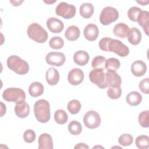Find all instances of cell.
<instances>
[{
	"label": "cell",
	"instance_id": "obj_40",
	"mask_svg": "<svg viewBox=\"0 0 149 149\" xmlns=\"http://www.w3.org/2000/svg\"><path fill=\"white\" fill-rule=\"evenodd\" d=\"M112 38L109 37H104L100 40L99 41V47L100 48L104 51L108 52V44Z\"/></svg>",
	"mask_w": 149,
	"mask_h": 149
},
{
	"label": "cell",
	"instance_id": "obj_9",
	"mask_svg": "<svg viewBox=\"0 0 149 149\" xmlns=\"http://www.w3.org/2000/svg\"><path fill=\"white\" fill-rule=\"evenodd\" d=\"M89 79L92 83L100 88L104 89L107 87L105 74L104 72V70L94 69L89 73Z\"/></svg>",
	"mask_w": 149,
	"mask_h": 149
},
{
	"label": "cell",
	"instance_id": "obj_15",
	"mask_svg": "<svg viewBox=\"0 0 149 149\" xmlns=\"http://www.w3.org/2000/svg\"><path fill=\"white\" fill-rule=\"evenodd\" d=\"M147 71V65L142 61L137 60L133 62L131 66V72L137 77L143 76Z\"/></svg>",
	"mask_w": 149,
	"mask_h": 149
},
{
	"label": "cell",
	"instance_id": "obj_4",
	"mask_svg": "<svg viewBox=\"0 0 149 149\" xmlns=\"http://www.w3.org/2000/svg\"><path fill=\"white\" fill-rule=\"evenodd\" d=\"M2 97L4 100L8 102L19 103L25 101V92L20 88L10 87L5 90L2 93Z\"/></svg>",
	"mask_w": 149,
	"mask_h": 149
},
{
	"label": "cell",
	"instance_id": "obj_12",
	"mask_svg": "<svg viewBox=\"0 0 149 149\" xmlns=\"http://www.w3.org/2000/svg\"><path fill=\"white\" fill-rule=\"evenodd\" d=\"M84 79V73L79 68L72 69L68 73V80L70 84L73 86L80 84Z\"/></svg>",
	"mask_w": 149,
	"mask_h": 149
},
{
	"label": "cell",
	"instance_id": "obj_26",
	"mask_svg": "<svg viewBox=\"0 0 149 149\" xmlns=\"http://www.w3.org/2000/svg\"><path fill=\"white\" fill-rule=\"evenodd\" d=\"M126 101L131 106H136L142 101L141 95L137 91H132L126 96Z\"/></svg>",
	"mask_w": 149,
	"mask_h": 149
},
{
	"label": "cell",
	"instance_id": "obj_28",
	"mask_svg": "<svg viewBox=\"0 0 149 149\" xmlns=\"http://www.w3.org/2000/svg\"><path fill=\"white\" fill-rule=\"evenodd\" d=\"M54 119L58 124L63 125L67 122L68 116L66 112L63 109H58L55 112Z\"/></svg>",
	"mask_w": 149,
	"mask_h": 149
},
{
	"label": "cell",
	"instance_id": "obj_34",
	"mask_svg": "<svg viewBox=\"0 0 149 149\" xmlns=\"http://www.w3.org/2000/svg\"><path fill=\"white\" fill-rule=\"evenodd\" d=\"M139 123L143 127L149 126V111L148 110L141 112L139 115Z\"/></svg>",
	"mask_w": 149,
	"mask_h": 149
},
{
	"label": "cell",
	"instance_id": "obj_39",
	"mask_svg": "<svg viewBox=\"0 0 149 149\" xmlns=\"http://www.w3.org/2000/svg\"><path fill=\"white\" fill-rule=\"evenodd\" d=\"M139 89L143 92L144 94H148L149 92V79L145 78L143 79L139 84Z\"/></svg>",
	"mask_w": 149,
	"mask_h": 149
},
{
	"label": "cell",
	"instance_id": "obj_29",
	"mask_svg": "<svg viewBox=\"0 0 149 149\" xmlns=\"http://www.w3.org/2000/svg\"><path fill=\"white\" fill-rule=\"evenodd\" d=\"M135 144L140 149H147L149 147V137L146 135L139 136L135 140Z\"/></svg>",
	"mask_w": 149,
	"mask_h": 149
},
{
	"label": "cell",
	"instance_id": "obj_8",
	"mask_svg": "<svg viewBox=\"0 0 149 149\" xmlns=\"http://www.w3.org/2000/svg\"><path fill=\"white\" fill-rule=\"evenodd\" d=\"M101 122V116L95 111H89L83 116V122L85 126L89 129H95L98 127Z\"/></svg>",
	"mask_w": 149,
	"mask_h": 149
},
{
	"label": "cell",
	"instance_id": "obj_30",
	"mask_svg": "<svg viewBox=\"0 0 149 149\" xmlns=\"http://www.w3.org/2000/svg\"><path fill=\"white\" fill-rule=\"evenodd\" d=\"M69 132L73 135L79 134L82 131V126L80 122L76 120H72L68 125Z\"/></svg>",
	"mask_w": 149,
	"mask_h": 149
},
{
	"label": "cell",
	"instance_id": "obj_13",
	"mask_svg": "<svg viewBox=\"0 0 149 149\" xmlns=\"http://www.w3.org/2000/svg\"><path fill=\"white\" fill-rule=\"evenodd\" d=\"M84 37L90 41H95L99 34V30L98 27L93 23L88 24L86 26L83 31Z\"/></svg>",
	"mask_w": 149,
	"mask_h": 149
},
{
	"label": "cell",
	"instance_id": "obj_42",
	"mask_svg": "<svg viewBox=\"0 0 149 149\" xmlns=\"http://www.w3.org/2000/svg\"><path fill=\"white\" fill-rule=\"evenodd\" d=\"M23 1H14L13 3V6H19L21 4V3H22Z\"/></svg>",
	"mask_w": 149,
	"mask_h": 149
},
{
	"label": "cell",
	"instance_id": "obj_1",
	"mask_svg": "<svg viewBox=\"0 0 149 149\" xmlns=\"http://www.w3.org/2000/svg\"><path fill=\"white\" fill-rule=\"evenodd\" d=\"M34 113L36 119L40 123H47L50 119V105L48 101L41 99L34 105Z\"/></svg>",
	"mask_w": 149,
	"mask_h": 149
},
{
	"label": "cell",
	"instance_id": "obj_17",
	"mask_svg": "<svg viewBox=\"0 0 149 149\" xmlns=\"http://www.w3.org/2000/svg\"><path fill=\"white\" fill-rule=\"evenodd\" d=\"M137 22L143 28L146 35H148L149 29V12L147 10H141L139 14Z\"/></svg>",
	"mask_w": 149,
	"mask_h": 149
},
{
	"label": "cell",
	"instance_id": "obj_22",
	"mask_svg": "<svg viewBox=\"0 0 149 149\" xmlns=\"http://www.w3.org/2000/svg\"><path fill=\"white\" fill-rule=\"evenodd\" d=\"M127 40L132 45H137L141 40V33L136 27H132L129 30L127 34Z\"/></svg>",
	"mask_w": 149,
	"mask_h": 149
},
{
	"label": "cell",
	"instance_id": "obj_36",
	"mask_svg": "<svg viewBox=\"0 0 149 149\" xmlns=\"http://www.w3.org/2000/svg\"><path fill=\"white\" fill-rule=\"evenodd\" d=\"M108 97L113 100L119 98L122 94V90L120 87H109L107 91Z\"/></svg>",
	"mask_w": 149,
	"mask_h": 149
},
{
	"label": "cell",
	"instance_id": "obj_3",
	"mask_svg": "<svg viewBox=\"0 0 149 149\" xmlns=\"http://www.w3.org/2000/svg\"><path fill=\"white\" fill-rule=\"evenodd\" d=\"M27 33L30 39L38 43L45 42L48 37L47 31L37 23H33L28 27Z\"/></svg>",
	"mask_w": 149,
	"mask_h": 149
},
{
	"label": "cell",
	"instance_id": "obj_27",
	"mask_svg": "<svg viewBox=\"0 0 149 149\" xmlns=\"http://www.w3.org/2000/svg\"><path fill=\"white\" fill-rule=\"evenodd\" d=\"M106 60L107 59L104 56L101 55L95 56L92 61V68L95 69L104 70L105 69Z\"/></svg>",
	"mask_w": 149,
	"mask_h": 149
},
{
	"label": "cell",
	"instance_id": "obj_33",
	"mask_svg": "<svg viewBox=\"0 0 149 149\" xmlns=\"http://www.w3.org/2000/svg\"><path fill=\"white\" fill-rule=\"evenodd\" d=\"M49 45L50 47L53 49H59L63 47L64 41L61 37L55 36L50 39L49 41Z\"/></svg>",
	"mask_w": 149,
	"mask_h": 149
},
{
	"label": "cell",
	"instance_id": "obj_6",
	"mask_svg": "<svg viewBox=\"0 0 149 149\" xmlns=\"http://www.w3.org/2000/svg\"><path fill=\"white\" fill-rule=\"evenodd\" d=\"M55 12L57 15L62 16L64 19H69L73 17L76 15V8L73 5L62 2L59 3L56 7Z\"/></svg>",
	"mask_w": 149,
	"mask_h": 149
},
{
	"label": "cell",
	"instance_id": "obj_10",
	"mask_svg": "<svg viewBox=\"0 0 149 149\" xmlns=\"http://www.w3.org/2000/svg\"><path fill=\"white\" fill-rule=\"evenodd\" d=\"M66 60L65 55L60 52H51L45 56L46 62L49 65L55 66H62Z\"/></svg>",
	"mask_w": 149,
	"mask_h": 149
},
{
	"label": "cell",
	"instance_id": "obj_35",
	"mask_svg": "<svg viewBox=\"0 0 149 149\" xmlns=\"http://www.w3.org/2000/svg\"><path fill=\"white\" fill-rule=\"evenodd\" d=\"M133 137L130 134L125 133L119 136L118 139L119 143L123 146H128L132 144Z\"/></svg>",
	"mask_w": 149,
	"mask_h": 149
},
{
	"label": "cell",
	"instance_id": "obj_21",
	"mask_svg": "<svg viewBox=\"0 0 149 149\" xmlns=\"http://www.w3.org/2000/svg\"><path fill=\"white\" fill-rule=\"evenodd\" d=\"M129 30V27L126 24L124 23H119L114 26L113 33L116 36L124 38L127 36Z\"/></svg>",
	"mask_w": 149,
	"mask_h": 149
},
{
	"label": "cell",
	"instance_id": "obj_43",
	"mask_svg": "<svg viewBox=\"0 0 149 149\" xmlns=\"http://www.w3.org/2000/svg\"><path fill=\"white\" fill-rule=\"evenodd\" d=\"M137 2L139 3H141V5H146V4L145 3L144 1H137Z\"/></svg>",
	"mask_w": 149,
	"mask_h": 149
},
{
	"label": "cell",
	"instance_id": "obj_11",
	"mask_svg": "<svg viewBox=\"0 0 149 149\" xmlns=\"http://www.w3.org/2000/svg\"><path fill=\"white\" fill-rule=\"evenodd\" d=\"M105 74V80L109 87H120L122 79L120 76L114 70H107Z\"/></svg>",
	"mask_w": 149,
	"mask_h": 149
},
{
	"label": "cell",
	"instance_id": "obj_20",
	"mask_svg": "<svg viewBox=\"0 0 149 149\" xmlns=\"http://www.w3.org/2000/svg\"><path fill=\"white\" fill-rule=\"evenodd\" d=\"M89 55L84 51L80 50L76 51L73 55V61L78 65L84 66L89 61Z\"/></svg>",
	"mask_w": 149,
	"mask_h": 149
},
{
	"label": "cell",
	"instance_id": "obj_37",
	"mask_svg": "<svg viewBox=\"0 0 149 149\" xmlns=\"http://www.w3.org/2000/svg\"><path fill=\"white\" fill-rule=\"evenodd\" d=\"M141 9L137 6H132L127 11V16L130 20L132 22H137L139 14Z\"/></svg>",
	"mask_w": 149,
	"mask_h": 149
},
{
	"label": "cell",
	"instance_id": "obj_41",
	"mask_svg": "<svg viewBox=\"0 0 149 149\" xmlns=\"http://www.w3.org/2000/svg\"><path fill=\"white\" fill-rule=\"evenodd\" d=\"M74 148H89V147L84 143H79L74 147Z\"/></svg>",
	"mask_w": 149,
	"mask_h": 149
},
{
	"label": "cell",
	"instance_id": "obj_24",
	"mask_svg": "<svg viewBox=\"0 0 149 149\" xmlns=\"http://www.w3.org/2000/svg\"><path fill=\"white\" fill-rule=\"evenodd\" d=\"M80 36L79 29L74 25L69 26L65 31V36L69 41H73L78 39Z\"/></svg>",
	"mask_w": 149,
	"mask_h": 149
},
{
	"label": "cell",
	"instance_id": "obj_16",
	"mask_svg": "<svg viewBox=\"0 0 149 149\" xmlns=\"http://www.w3.org/2000/svg\"><path fill=\"white\" fill-rule=\"evenodd\" d=\"M15 112L19 118H25L30 113V107L25 101H21L16 104Z\"/></svg>",
	"mask_w": 149,
	"mask_h": 149
},
{
	"label": "cell",
	"instance_id": "obj_7",
	"mask_svg": "<svg viewBox=\"0 0 149 149\" xmlns=\"http://www.w3.org/2000/svg\"><path fill=\"white\" fill-rule=\"evenodd\" d=\"M108 52H113L121 57H125L129 54V49L120 40L111 39L108 44Z\"/></svg>",
	"mask_w": 149,
	"mask_h": 149
},
{
	"label": "cell",
	"instance_id": "obj_31",
	"mask_svg": "<svg viewBox=\"0 0 149 149\" xmlns=\"http://www.w3.org/2000/svg\"><path fill=\"white\" fill-rule=\"evenodd\" d=\"M120 67V62L119 59L115 58H110L106 60L105 68L107 70H117Z\"/></svg>",
	"mask_w": 149,
	"mask_h": 149
},
{
	"label": "cell",
	"instance_id": "obj_23",
	"mask_svg": "<svg viewBox=\"0 0 149 149\" xmlns=\"http://www.w3.org/2000/svg\"><path fill=\"white\" fill-rule=\"evenodd\" d=\"M43 85L38 81L32 83L29 88V92L30 95L33 97H37L41 95L44 93Z\"/></svg>",
	"mask_w": 149,
	"mask_h": 149
},
{
	"label": "cell",
	"instance_id": "obj_5",
	"mask_svg": "<svg viewBox=\"0 0 149 149\" xmlns=\"http://www.w3.org/2000/svg\"><path fill=\"white\" fill-rule=\"evenodd\" d=\"M119 17V12L117 9L112 6H106L101 12L100 21L103 25H108L116 21Z\"/></svg>",
	"mask_w": 149,
	"mask_h": 149
},
{
	"label": "cell",
	"instance_id": "obj_14",
	"mask_svg": "<svg viewBox=\"0 0 149 149\" xmlns=\"http://www.w3.org/2000/svg\"><path fill=\"white\" fill-rule=\"evenodd\" d=\"M47 26L48 29L54 33H61L63 28V23L55 17H49L47 21Z\"/></svg>",
	"mask_w": 149,
	"mask_h": 149
},
{
	"label": "cell",
	"instance_id": "obj_25",
	"mask_svg": "<svg viewBox=\"0 0 149 149\" xmlns=\"http://www.w3.org/2000/svg\"><path fill=\"white\" fill-rule=\"evenodd\" d=\"M94 6L91 3H83L80 6V15L85 19L90 18L94 13Z\"/></svg>",
	"mask_w": 149,
	"mask_h": 149
},
{
	"label": "cell",
	"instance_id": "obj_19",
	"mask_svg": "<svg viewBox=\"0 0 149 149\" xmlns=\"http://www.w3.org/2000/svg\"><path fill=\"white\" fill-rule=\"evenodd\" d=\"M45 79L49 85L54 86L56 84L59 80V74L57 69L54 68H49L46 72Z\"/></svg>",
	"mask_w": 149,
	"mask_h": 149
},
{
	"label": "cell",
	"instance_id": "obj_18",
	"mask_svg": "<svg viewBox=\"0 0 149 149\" xmlns=\"http://www.w3.org/2000/svg\"><path fill=\"white\" fill-rule=\"evenodd\" d=\"M52 139L48 133L41 134L38 137V149H52Z\"/></svg>",
	"mask_w": 149,
	"mask_h": 149
},
{
	"label": "cell",
	"instance_id": "obj_2",
	"mask_svg": "<svg viewBox=\"0 0 149 149\" xmlns=\"http://www.w3.org/2000/svg\"><path fill=\"white\" fill-rule=\"evenodd\" d=\"M6 63L8 68L20 75L26 74L29 70L28 63L17 55L8 57Z\"/></svg>",
	"mask_w": 149,
	"mask_h": 149
},
{
	"label": "cell",
	"instance_id": "obj_32",
	"mask_svg": "<svg viewBox=\"0 0 149 149\" xmlns=\"http://www.w3.org/2000/svg\"><path fill=\"white\" fill-rule=\"evenodd\" d=\"M67 107L70 113L76 114L81 109V104L77 100H72L68 102Z\"/></svg>",
	"mask_w": 149,
	"mask_h": 149
},
{
	"label": "cell",
	"instance_id": "obj_38",
	"mask_svg": "<svg viewBox=\"0 0 149 149\" xmlns=\"http://www.w3.org/2000/svg\"><path fill=\"white\" fill-rule=\"evenodd\" d=\"M23 139L24 141L28 143H32L36 139V133L34 130L28 129L24 132L23 134Z\"/></svg>",
	"mask_w": 149,
	"mask_h": 149
}]
</instances>
